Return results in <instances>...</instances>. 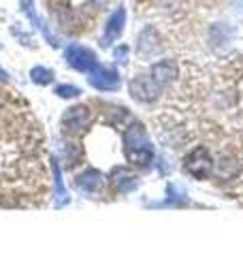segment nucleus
<instances>
[{
	"instance_id": "f257e3e1",
	"label": "nucleus",
	"mask_w": 243,
	"mask_h": 256,
	"mask_svg": "<svg viewBox=\"0 0 243 256\" xmlns=\"http://www.w3.org/2000/svg\"><path fill=\"white\" fill-rule=\"evenodd\" d=\"M64 58H66V62L70 64L72 68L81 70V73H90L96 64H98L96 54L92 50H88V47H84V45H70V47H66Z\"/></svg>"
},
{
	"instance_id": "f03ea898",
	"label": "nucleus",
	"mask_w": 243,
	"mask_h": 256,
	"mask_svg": "<svg viewBox=\"0 0 243 256\" xmlns=\"http://www.w3.org/2000/svg\"><path fill=\"white\" fill-rule=\"evenodd\" d=\"M128 88H130L132 98L139 100V102H152V100H156L158 96H160V90H162V88L156 82H154L150 75L134 77L132 82L128 84Z\"/></svg>"
},
{
	"instance_id": "7ed1b4c3",
	"label": "nucleus",
	"mask_w": 243,
	"mask_h": 256,
	"mask_svg": "<svg viewBox=\"0 0 243 256\" xmlns=\"http://www.w3.org/2000/svg\"><path fill=\"white\" fill-rule=\"evenodd\" d=\"M90 86H94L96 90L102 92H111L120 88V75L116 68L111 66H102V64H96V66L90 70V77H88Z\"/></svg>"
},
{
	"instance_id": "20e7f679",
	"label": "nucleus",
	"mask_w": 243,
	"mask_h": 256,
	"mask_svg": "<svg viewBox=\"0 0 243 256\" xmlns=\"http://www.w3.org/2000/svg\"><path fill=\"white\" fill-rule=\"evenodd\" d=\"M177 75H180V64L175 60H160L152 66L150 70V77L156 82L160 88L162 86H168L171 82H175Z\"/></svg>"
},
{
	"instance_id": "39448f33",
	"label": "nucleus",
	"mask_w": 243,
	"mask_h": 256,
	"mask_svg": "<svg viewBox=\"0 0 243 256\" xmlns=\"http://www.w3.org/2000/svg\"><path fill=\"white\" fill-rule=\"evenodd\" d=\"M92 122V114L88 107H70L66 114L62 116V126L70 132L84 130V128Z\"/></svg>"
},
{
	"instance_id": "423d86ee",
	"label": "nucleus",
	"mask_w": 243,
	"mask_h": 256,
	"mask_svg": "<svg viewBox=\"0 0 243 256\" xmlns=\"http://www.w3.org/2000/svg\"><path fill=\"white\" fill-rule=\"evenodd\" d=\"M186 169H188L192 175L196 178H205L212 171V158H209V152L205 148L194 150L192 154L186 158Z\"/></svg>"
},
{
	"instance_id": "0eeeda50",
	"label": "nucleus",
	"mask_w": 243,
	"mask_h": 256,
	"mask_svg": "<svg viewBox=\"0 0 243 256\" xmlns=\"http://www.w3.org/2000/svg\"><path fill=\"white\" fill-rule=\"evenodd\" d=\"M109 180H111V186L118 192H128V190L136 188V184H139L136 182V175H132L126 166H116V169L111 171Z\"/></svg>"
},
{
	"instance_id": "6e6552de",
	"label": "nucleus",
	"mask_w": 243,
	"mask_h": 256,
	"mask_svg": "<svg viewBox=\"0 0 243 256\" xmlns=\"http://www.w3.org/2000/svg\"><path fill=\"white\" fill-rule=\"evenodd\" d=\"M124 24H126V9L124 6H118L116 13H111L107 26H104V36H102L104 45H109V41H113V38H118L122 34Z\"/></svg>"
},
{
	"instance_id": "1a4fd4ad",
	"label": "nucleus",
	"mask_w": 243,
	"mask_h": 256,
	"mask_svg": "<svg viewBox=\"0 0 243 256\" xmlns=\"http://www.w3.org/2000/svg\"><path fill=\"white\" fill-rule=\"evenodd\" d=\"M100 184H102L100 173L94 171V169H86L84 173H79L77 178H75V186H77L79 190H84V192H94V190H98Z\"/></svg>"
},
{
	"instance_id": "9d476101",
	"label": "nucleus",
	"mask_w": 243,
	"mask_h": 256,
	"mask_svg": "<svg viewBox=\"0 0 243 256\" xmlns=\"http://www.w3.org/2000/svg\"><path fill=\"white\" fill-rule=\"evenodd\" d=\"M22 6H24V13H26L28 18H30L32 26H34V28H38L40 32H43V34H45V38H47V41H50L54 47L58 45V41H56V38H54V34H52L50 30H47V26H45L43 22H40V18L36 15V11H34V2H32V0H22Z\"/></svg>"
},
{
	"instance_id": "9b49d317",
	"label": "nucleus",
	"mask_w": 243,
	"mask_h": 256,
	"mask_svg": "<svg viewBox=\"0 0 243 256\" xmlns=\"http://www.w3.org/2000/svg\"><path fill=\"white\" fill-rule=\"evenodd\" d=\"M30 77H32V82L38 84V86H47V84L54 82V73L50 68H43V66H34V68H32Z\"/></svg>"
},
{
	"instance_id": "f8f14e48",
	"label": "nucleus",
	"mask_w": 243,
	"mask_h": 256,
	"mask_svg": "<svg viewBox=\"0 0 243 256\" xmlns=\"http://www.w3.org/2000/svg\"><path fill=\"white\" fill-rule=\"evenodd\" d=\"M56 94L62 96V98H75V96L81 94V90L77 86H68V84H62V86H56Z\"/></svg>"
},
{
	"instance_id": "ddd939ff",
	"label": "nucleus",
	"mask_w": 243,
	"mask_h": 256,
	"mask_svg": "<svg viewBox=\"0 0 243 256\" xmlns=\"http://www.w3.org/2000/svg\"><path fill=\"white\" fill-rule=\"evenodd\" d=\"M113 56H116V60L124 62V60H126V56H128V45H120V47H116V50H113Z\"/></svg>"
},
{
	"instance_id": "4468645a",
	"label": "nucleus",
	"mask_w": 243,
	"mask_h": 256,
	"mask_svg": "<svg viewBox=\"0 0 243 256\" xmlns=\"http://www.w3.org/2000/svg\"><path fill=\"white\" fill-rule=\"evenodd\" d=\"M0 79H6V73H4L2 68H0Z\"/></svg>"
}]
</instances>
